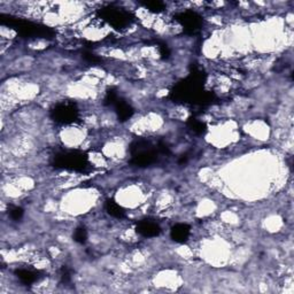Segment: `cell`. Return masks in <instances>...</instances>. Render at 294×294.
I'll list each match as a JSON object with an SVG mask.
<instances>
[{
    "instance_id": "obj_1",
    "label": "cell",
    "mask_w": 294,
    "mask_h": 294,
    "mask_svg": "<svg viewBox=\"0 0 294 294\" xmlns=\"http://www.w3.org/2000/svg\"><path fill=\"white\" fill-rule=\"evenodd\" d=\"M172 96L174 99L183 102H190V104L202 105L212 99L211 95L203 91L201 76L198 74H192L184 82L178 84L173 91Z\"/></svg>"
},
{
    "instance_id": "obj_2",
    "label": "cell",
    "mask_w": 294,
    "mask_h": 294,
    "mask_svg": "<svg viewBox=\"0 0 294 294\" xmlns=\"http://www.w3.org/2000/svg\"><path fill=\"white\" fill-rule=\"evenodd\" d=\"M167 151V146L162 144H160L156 148V146H153L151 143L140 140L132 146L131 163L137 167H147L155 162L159 153H165Z\"/></svg>"
},
{
    "instance_id": "obj_3",
    "label": "cell",
    "mask_w": 294,
    "mask_h": 294,
    "mask_svg": "<svg viewBox=\"0 0 294 294\" xmlns=\"http://www.w3.org/2000/svg\"><path fill=\"white\" fill-rule=\"evenodd\" d=\"M2 21L3 23H6L15 29L19 35L25 38H51L53 35V31L49 27L29 22V21H22L16 18H11V16L7 19L2 16Z\"/></svg>"
},
{
    "instance_id": "obj_4",
    "label": "cell",
    "mask_w": 294,
    "mask_h": 294,
    "mask_svg": "<svg viewBox=\"0 0 294 294\" xmlns=\"http://www.w3.org/2000/svg\"><path fill=\"white\" fill-rule=\"evenodd\" d=\"M55 167L63 168L75 172H83L88 167V156L78 151L61 152L54 156Z\"/></svg>"
},
{
    "instance_id": "obj_5",
    "label": "cell",
    "mask_w": 294,
    "mask_h": 294,
    "mask_svg": "<svg viewBox=\"0 0 294 294\" xmlns=\"http://www.w3.org/2000/svg\"><path fill=\"white\" fill-rule=\"evenodd\" d=\"M101 19L116 29H124L130 25L132 16L128 11L120 7L108 6L100 11Z\"/></svg>"
},
{
    "instance_id": "obj_6",
    "label": "cell",
    "mask_w": 294,
    "mask_h": 294,
    "mask_svg": "<svg viewBox=\"0 0 294 294\" xmlns=\"http://www.w3.org/2000/svg\"><path fill=\"white\" fill-rule=\"evenodd\" d=\"M51 114L55 122L61 123V124H69L77 120L78 109L74 102L62 101L54 106Z\"/></svg>"
},
{
    "instance_id": "obj_7",
    "label": "cell",
    "mask_w": 294,
    "mask_h": 294,
    "mask_svg": "<svg viewBox=\"0 0 294 294\" xmlns=\"http://www.w3.org/2000/svg\"><path fill=\"white\" fill-rule=\"evenodd\" d=\"M177 21L183 27V29L189 33L197 32L201 28L202 20L195 12L185 11L177 15Z\"/></svg>"
},
{
    "instance_id": "obj_8",
    "label": "cell",
    "mask_w": 294,
    "mask_h": 294,
    "mask_svg": "<svg viewBox=\"0 0 294 294\" xmlns=\"http://www.w3.org/2000/svg\"><path fill=\"white\" fill-rule=\"evenodd\" d=\"M137 232L139 234H142L143 237L146 238H153L159 236L161 232V229L159 227V224H156L155 222L150 220H144L140 221V222L137 224Z\"/></svg>"
},
{
    "instance_id": "obj_9",
    "label": "cell",
    "mask_w": 294,
    "mask_h": 294,
    "mask_svg": "<svg viewBox=\"0 0 294 294\" xmlns=\"http://www.w3.org/2000/svg\"><path fill=\"white\" fill-rule=\"evenodd\" d=\"M170 237L176 242H185L190 237V227L186 224H176L170 231Z\"/></svg>"
},
{
    "instance_id": "obj_10",
    "label": "cell",
    "mask_w": 294,
    "mask_h": 294,
    "mask_svg": "<svg viewBox=\"0 0 294 294\" xmlns=\"http://www.w3.org/2000/svg\"><path fill=\"white\" fill-rule=\"evenodd\" d=\"M114 107H115V112H116V114H117L118 120H121V121L129 120V118L131 117L132 113H134L131 106L129 104H127L125 101L121 100L120 98H118L117 101L114 104Z\"/></svg>"
},
{
    "instance_id": "obj_11",
    "label": "cell",
    "mask_w": 294,
    "mask_h": 294,
    "mask_svg": "<svg viewBox=\"0 0 294 294\" xmlns=\"http://www.w3.org/2000/svg\"><path fill=\"white\" fill-rule=\"evenodd\" d=\"M18 278L25 285H31L38 280V274L29 269H20L16 271Z\"/></svg>"
},
{
    "instance_id": "obj_12",
    "label": "cell",
    "mask_w": 294,
    "mask_h": 294,
    "mask_svg": "<svg viewBox=\"0 0 294 294\" xmlns=\"http://www.w3.org/2000/svg\"><path fill=\"white\" fill-rule=\"evenodd\" d=\"M106 211H107L110 216L115 217V219H123L125 216L124 209L117 202H115L114 200H108L106 202Z\"/></svg>"
},
{
    "instance_id": "obj_13",
    "label": "cell",
    "mask_w": 294,
    "mask_h": 294,
    "mask_svg": "<svg viewBox=\"0 0 294 294\" xmlns=\"http://www.w3.org/2000/svg\"><path fill=\"white\" fill-rule=\"evenodd\" d=\"M143 6L153 13H160L164 11V4L161 2H145Z\"/></svg>"
},
{
    "instance_id": "obj_14",
    "label": "cell",
    "mask_w": 294,
    "mask_h": 294,
    "mask_svg": "<svg viewBox=\"0 0 294 294\" xmlns=\"http://www.w3.org/2000/svg\"><path fill=\"white\" fill-rule=\"evenodd\" d=\"M189 125L192 131H194L195 134H202V132L206 130V127H204L203 123L199 120H195V118H191L189 122Z\"/></svg>"
},
{
    "instance_id": "obj_15",
    "label": "cell",
    "mask_w": 294,
    "mask_h": 294,
    "mask_svg": "<svg viewBox=\"0 0 294 294\" xmlns=\"http://www.w3.org/2000/svg\"><path fill=\"white\" fill-rule=\"evenodd\" d=\"M74 239L75 241L79 242V244H84L85 241L88 239V232L87 230L84 228H78L75 230V233H74Z\"/></svg>"
},
{
    "instance_id": "obj_16",
    "label": "cell",
    "mask_w": 294,
    "mask_h": 294,
    "mask_svg": "<svg viewBox=\"0 0 294 294\" xmlns=\"http://www.w3.org/2000/svg\"><path fill=\"white\" fill-rule=\"evenodd\" d=\"M10 216H11L12 220L19 221V220L22 219L23 209L20 207H12L11 211H10Z\"/></svg>"
}]
</instances>
